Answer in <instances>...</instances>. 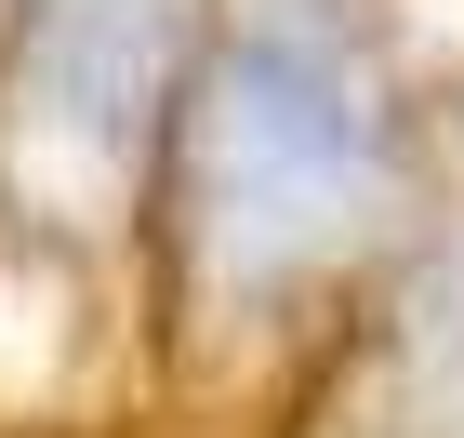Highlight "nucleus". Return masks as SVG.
<instances>
[{
  "instance_id": "obj_3",
  "label": "nucleus",
  "mask_w": 464,
  "mask_h": 438,
  "mask_svg": "<svg viewBox=\"0 0 464 438\" xmlns=\"http://www.w3.org/2000/svg\"><path fill=\"white\" fill-rule=\"evenodd\" d=\"M411 438H464V253L411 292Z\"/></svg>"
},
{
  "instance_id": "obj_2",
  "label": "nucleus",
  "mask_w": 464,
  "mask_h": 438,
  "mask_svg": "<svg viewBox=\"0 0 464 438\" xmlns=\"http://www.w3.org/2000/svg\"><path fill=\"white\" fill-rule=\"evenodd\" d=\"M173 40H186V0H40L27 14V107L40 146L67 160H133L146 120H160V80H173Z\"/></svg>"
},
{
  "instance_id": "obj_1",
  "label": "nucleus",
  "mask_w": 464,
  "mask_h": 438,
  "mask_svg": "<svg viewBox=\"0 0 464 438\" xmlns=\"http://www.w3.org/2000/svg\"><path fill=\"white\" fill-rule=\"evenodd\" d=\"M385 186V107L332 27L279 14L226 54L213 107H199V239L226 279H292L358 239Z\"/></svg>"
}]
</instances>
